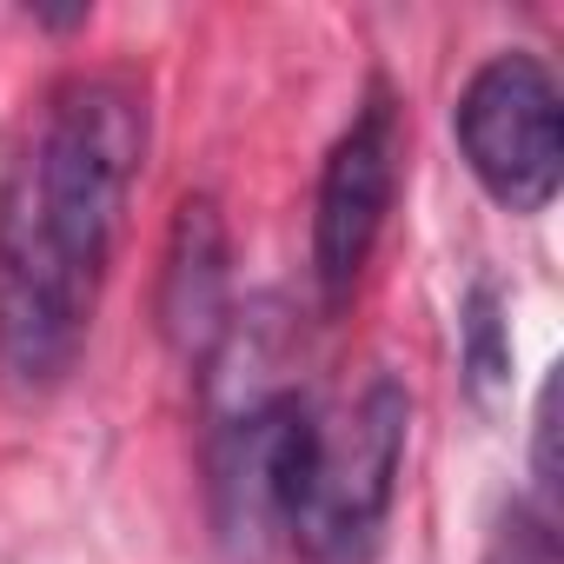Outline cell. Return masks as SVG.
<instances>
[{
    "label": "cell",
    "mask_w": 564,
    "mask_h": 564,
    "mask_svg": "<svg viewBox=\"0 0 564 564\" xmlns=\"http://www.w3.org/2000/svg\"><path fill=\"white\" fill-rule=\"evenodd\" d=\"M147 166V100L127 74H67L41 94L0 173V386L54 392L94 333L127 199Z\"/></svg>",
    "instance_id": "obj_1"
},
{
    "label": "cell",
    "mask_w": 564,
    "mask_h": 564,
    "mask_svg": "<svg viewBox=\"0 0 564 564\" xmlns=\"http://www.w3.org/2000/svg\"><path fill=\"white\" fill-rule=\"evenodd\" d=\"M405 438H412V399L399 379H366L359 399H346V412L319 419L286 538L300 544L306 564H366L399 498Z\"/></svg>",
    "instance_id": "obj_2"
},
{
    "label": "cell",
    "mask_w": 564,
    "mask_h": 564,
    "mask_svg": "<svg viewBox=\"0 0 564 564\" xmlns=\"http://www.w3.org/2000/svg\"><path fill=\"white\" fill-rule=\"evenodd\" d=\"M452 127H458V153H465L471 180L505 213H544L557 199L564 107H557V80L538 54H491L465 80Z\"/></svg>",
    "instance_id": "obj_3"
},
{
    "label": "cell",
    "mask_w": 564,
    "mask_h": 564,
    "mask_svg": "<svg viewBox=\"0 0 564 564\" xmlns=\"http://www.w3.org/2000/svg\"><path fill=\"white\" fill-rule=\"evenodd\" d=\"M399 160H405L399 107L386 87H372L366 107L352 113V127L333 140V153L319 166V193H313V279L333 313L352 300V286L372 265V246L399 199Z\"/></svg>",
    "instance_id": "obj_4"
},
{
    "label": "cell",
    "mask_w": 564,
    "mask_h": 564,
    "mask_svg": "<svg viewBox=\"0 0 564 564\" xmlns=\"http://www.w3.org/2000/svg\"><path fill=\"white\" fill-rule=\"evenodd\" d=\"M232 326V239H226V213L206 193H186L160 252V339L206 372V359L219 352Z\"/></svg>",
    "instance_id": "obj_5"
},
{
    "label": "cell",
    "mask_w": 564,
    "mask_h": 564,
    "mask_svg": "<svg viewBox=\"0 0 564 564\" xmlns=\"http://www.w3.org/2000/svg\"><path fill=\"white\" fill-rule=\"evenodd\" d=\"M465 366H471L478 392L511 372V339H505V319H498V293L491 286H471V300H465Z\"/></svg>",
    "instance_id": "obj_6"
},
{
    "label": "cell",
    "mask_w": 564,
    "mask_h": 564,
    "mask_svg": "<svg viewBox=\"0 0 564 564\" xmlns=\"http://www.w3.org/2000/svg\"><path fill=\"white\" fill-rule=\"evenodd\" d=\"M485 564H557V538H551V511L544 505H518L498 538H491V557Z\"/></svg>",
    "instance_id": "obj_7"
},
{
    "label": "cell",
    "mask_w": 564,
    "mask_h": 564,
    "mask_svg": "<svg viewBox=\"0 0 564 564\" xmlns=\"http://www.w3.org/2000/svg\"><path fill=\"white\" fill-rule=\"evenodd\" d=\"M551 432H557V379H544V392H538V491H544V511H551V491H557Z\"/></svg>",
    "instance_id": "obj_8"
}]
</instances>
